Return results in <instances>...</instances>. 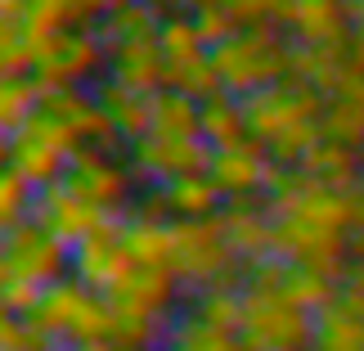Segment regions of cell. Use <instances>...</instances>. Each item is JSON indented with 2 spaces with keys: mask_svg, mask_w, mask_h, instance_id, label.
<instances>
[{
  "mask_svg": "<svg viewBox=\"0 0 364 351\" xmlns=\"http://www.w3.org/2000/svg\"><path fill=\"white\" fill-rule=\"evenodd\" d=\"M63 351H122L117 342H86V347H63Z\"/></svg>",
  "mask_w": 364,
  "mask_h": 351,
  "instance_id": "obj_37",
  "label": "cell"
},
{
  "mask_svg": "<svg viewBox=\"0 0 364 351\" xmlns=\"http://www.w3.org/2000/svg\"><path fill=\"white\" fill-rule=\"evenodd\" d=\"M311 351H315V347H311Z\"/></svg>",
  "mask_w": 364,
  "mask_h": 351,
  "instance_id": "obj_40",
  "label": "cell"
},
{
  "mask_svg": "<svg viewBox=\"0 0 364 351\" xmlns=\"http://www.w3.org/2000/svg\"><path fill=\"white\" fill-rule=\"evenodd\" d=\"M351 14L355 0H292L288 32L297 36V46H333V41L351 36Z\"/></svg>",
  "mask_w": 364,
  "mask_h": 351,
  "instance_id": "obj_13",
  "label": "cell"
},
{
  "mask_svg": "<svg viewBox=\"0 0 364 351\" xmlns=\"http://www.w3.org/2000/svg\"><path fill=\"white\" fill-rule=\"evenodd\" d=\"M73 266V248L63 239H54L46 226H36L32 216L5 230V279H32V284H54Z\"/></svg>",
  "mask_w": 364,
  "mask_h": 351,
  "instance_id": "obj_5",
  "label": "cell"
},
{
  "mask_svg": "<svg viewBox=\"0 0 364 351\" xmlns=\"http://www.w3.org/2000/svg\"><path fill=\"white\" fill-rule=\"evenodd\" d=\"M32 199H36V189L14 167H5V180H0V221H5V230H14L18 221L32 216Z\"/></svg>",
  "mask_w": 364,
  "mask_h": 351,
  "instance_id": "obj_31",
  "label": "cell"
},
{
  "mask_svg": "<svg viewBox=\"0 0 364 351\" xmlns=\"http://www.w3.org/2000/svg\"><path fill=\"white\" fill-rule=\"evenodd\" d=\"M166 86L171 90H185L189 100H212V95L225 90V81H220V68L212 59V50L203 54V59H193V63H166Z\"/></svg>",
  "mask_w": 364,
  "mask_h": 351,
  "instance_id": "obj_27",
  "label": "cell"
},
{
  "mask_svg": "<svg viewBox=\"0 0 364 351\" xmlns=\"http://www.w3.org/2000/svg\"><path fill=\"white\" fill-rule=\"evenodd\" d=\"M166 194V207H171V216H189V221H207L220 212V203H225V194L216 189L212 176H176L162 185Z\"/></svg>",
  "mask_w": 364,
  "mask_h": 351,
  "instance_id": "obj_20",
  "label": "cell"
},
{
  "mask_svg": "<svg viewBox=\"0 0 364 351\" xmlns=\"http://www.w3.org/2000/svg\"><path fill=\"white\" fill-rule=\"evenodd\" d=\"M171 239H176V257H171V275L189 288H243L239 284V252L230 248L220 212L207 221H189L176 216L171 221Z\"/></svg>",
  "mask_w": 364,
  "mask_h": 351,
  "instance_id": "obj_2",
  "label": "cell"
},
{
  "mask_svg": "<svg viewBox=\"0 0 364 351\" xmlns=\"http://www.w3.org/2000/svg\"><path fill=\"white\" fill-rule=\"evenodd\" d=\"M239 338L247 351H311L315 347V315L292 306L284 293L243 288Z\"/></svg>",
  "mask_w": 364,
  "mask_h": 351,
  "instance_id": "obj_3",
  "label": "cell"
},
{
  "mask_svg": "<svg viewBox=\"0 0 364 351\" xmlns=\"http://www.w3.org/2000/svg\"><path fill=\"white\" fill-rule=\"evenodd\" d=\"M41 284L32 279H5V315H18V320H32L36 306H41Z\"/></svg>",
  "mask_w": 364,
  "mask_h": 351,
  "instance_id": "obj_33",
  "label": "cell"
},
{
  "mask_svg": "<svg viewBox=\"0 0 364 351\" xmlns=\"http://www.w3.org/2000/svg\"><path fill=\"white\" fill-rule=\"evenodd\" d=\"M176 284L180 279L171 271H153V266L131 261V271H126L104 298H108V306H113V315H122V320H144V325L171 329L166 325V311H171Z\"/></svg>",
  "mask_w": 364,
  "mask_h": 351,
  "instance_id": "obj_9",
  "label": "cell"
},
{
  "mask_svg": "<svg viewBox=\"0 0 364 351\" xmlns=\"http://www.w3.org/2000/svg\"><path fill=\"white\" fill-rule=\"evenodd\" d=\"M131 167H117V162H108V153L100 145H81L73 153V162H68V176H63V185L77 194L81 203H90V207H104V212H113L122 216L126 212V199H131Z\"/></svg>",
  "mask_w": 364,
  "mask_h": 351,
  "instance_id": "obj_8",
  "label": "cell"
},
{
  "mask_svg": "<svg viewBox=\"0 0 364 351\" xmlns=\"http://www.w3.org/2000/svg\"><path fill=\"white\" fill-rule=\"evenodd\" d=\"M193 315H198L203 325H212V329L239 333V325H243V288H207L198 298V306H193Z\"/></svg>",
  "mask_w": 364,
  "mask_h": 351,
  "instance_id": "obj_30",
  "label": "cell"
},
{
  "mask_svg": "<svg viewBox=\"0 0 364 351\" xmlns=\"http://www.w3.org/2000/svg\"><path fill=\"white\" fill-rule=\"evenodd\" d=\"M100 32V41H104V50L108 46H117V41H139V36H158L162 32V14L153 9V5H144V0H126L122 9H113L108 19L95 27Z\"/></svg>",
  "mask_w": 364,
  "mask_h": 351,
  "instance_id": "obj_25",
  "label": "cell"
},
{
  "mask_svg": "<svg viewBox=\"0 0 364 351\" xmlns=\"http://www.w3.org/2000/svg\"><path fill=\"white\" fill-rule=\"evenodd\" d=\"M90 293H95V288H86L77 275L54 279V284H46V293H41V306H36L32 325H36V329H46L54 342H63V347H68V329H73V320H77L81 306H86Z\"/></svg>",
  "mask_w": 364,
  "mask_h": 351,
  "instance_id": "obj_16",
  "label": "cell"
},
{
  "mask_svg": "<svg viewBox=\"0 0 364 351\" xmlns=\"http://www.w3.org/2000/svg\"><path fill=\"white\" fill-rule=\"evenodd\" d=\"M135 212H104V207H90V203H81L73 189L63 185V180H54V185L46 189H36V199H32V221L36 226H46L54 239H63L68 248H77V243H86L90 234H100L108 230L113 221H131Z\"/></svg>",
  "mask_w": 364,
  "mask_h": 351,
  "instance_id": "obj_7",
  "label": "cell"
},
{
  "mask_svg": "<svg viewBox=\"0 0 364 351\" xmlns=\"http://www.w3.org/2000/svg\"><path fill=\"white\" fill-rule=\"evenodd\" d=\"M212 5H230V0H185V9H189V14H198V9H212Z\"/></svg>",
  "mask_w": 364,
  "mask_h": 351,
  "instance_id": "obj_38",
  "label": "cell"
},
{
  "mask_svg": "<svg viewBox=\"0 0 364 351\" xmlns=\"http://www.w3.org/2000/svg\"><path fill=\"white\" fill-rule=\"evenodd\" d=\"M292 54H297V46H288L279 27H243L230 41H220L212 50V59L220 68L225 90L247 100V95L292 77Z\"/></svg>",
  "mask_w": 364,
  "mask_h": 351,
  "instance_id": "obj_1",
  "label": "cell"
},
{
  "mask_svg": "<svg viewBox=\"0 0 364 351\" xmlns=\"http://www.w3.org/2000/svg\"><path fill=\"white\" fill-rule=\"evenodd\" d=\"M90 90H95V100H100L108 113H113V122H117V131H122L126 145H135V140L153 135V95H135V90L117 86L113 77L95 81Z\"/></svg>",
  "mask_w": 364,
  "mask_h": 351,
  "instance_id": "obj_17",
  "label": "cell"
},
{
  "mask_svg": "<svg viewBox=\"0 0 364 351\" xmlns=\"http://www.w3.org/2000/svg\"><path fill=\"white\" fill-rule=\"evenodd\" d=\"M122 248L131 252V261L139 266H153V271H171V257H176V239H171V221H139L131 216L122 226Z\"/></svg>",
  "mask_w": 364,
  "mask_h": 351,
  "instance_id": "obj_19",
  "label": "cell"
},
{
  "mask_svg": "<svg viewBox=\"0 0 364 351\" xmlns=\"http://www.w3.org/2000/svg\"><path fill=\"white\" fill-rule=\"evenodd\" d=\"M153 135H203V104L189 100L185 90H158L153 95Z\"/></svg>",
  "mask_w": 364,
  "mask_h": 351,
  "instance_id": "obj_23",
  "label": "cell"
},
{
  "mask_svg": "<svg viewBox=\"0 0 364 351\" xmlns=\"http://www.w3.org/2000/svg\"><path fill=\"white\" fill-rule=\"evenodd\" d=\"M193 23H198V36H203V46L207 50H216L220 41H230L239 27H234V19H230V9L225 5H212V9H198L193 14Z\"/></svg>",
  "mask_w": 364,
  "mask_h": 351,
  "instance_id": "obj_32",
  "label": "cell"
},
{
  "mask_svg": "<svg viewBox=\"0 0 364 351\" xmlns=\"http://www.w3.org/2000/svg\"><path fill=\"white\" fill-rule=\"evenodd\" d=\"M216 149L207 145L203 135H144L131 145V176L135 180H153V185H166L176 176H207L212 172Z\"/></svg>",
  "mask_w": 364,
  "mask_h": 351,
  "instance_id": "obj_6",
  "label": "cell"
},
{
  "mask_svg": "<svg viewBox=\"0 0 364 351\" xmlns=\"http://www.w3.org/2000/svg\"><path fill=\"white\" fill-rule=\"evenodd\" d=\"M108 77L117 86L135 95H158L166 90V54L158 46V36H139V41H117L108 46Z\"/></svg>",
  "mask_w": 364,
  "mask_h": 351,
  "instance_id": "obj_11",
  "label": "cell"
},
{
  "mask_svg": "<svg viewBox=\"0 0 364 351\" xmlns=\"http://www.w3.org/2000/svg\"><path fill=\"white\" fill-rule=\"evenodd\" d=\"M315 351H364V320L342 298L315 315Z\"/></svg>",
  "mask_w": 364,
  "mask_h": 351,
  "instance_id": "obj_22",
  "label": "cell"
},
{
  "mask_svg": "<svg viewBox=\"0 0 364 351\" xmlns=\"http://www.w3.org/2000/svg\"><path fill=\"white\" fill-rule=\"evenodd\" d=\"M301 172L311 180H324V185L338 189V194H351V189L364 185V176L355 167V149L338 145V140H319V145L301 158Z\"/></svg>",
  "mask_w": 364,
  "mask_h": 351,
  "instance_id": "obj_18",
  "label": "cell"
},
{
  "mask_svg": "<svg viewBox=\"0 0 364 351\" xmlns=\"http://www.w3.org/2000/svg\"><path fill=\"white\" fill-rule=\"evenodd\" d=\"M68 153H59V149H50V145H41V140H32V135H9L5 140V167H14L32 189H46V185H54V180H63L68 176Z\"/></svg>",
  "mask_w": 364,
  "mask_h": 351,
  "instance_id": "obj_15",
  "label": "cell"
},
{
  "mask_svg": "<svg viewBox=\"0 0 364 351\" xmlns=\"http://www.w3.org/2000/svg\"><path fill=\"white\" fill-rule=\"evenodd\" d=\"M355 19H360V32H364V0H355Z\"/></svg>",
  "mask_w": 364,
  "mask_h": 351,
  "instance_id": "obj_39",
  "label": "cell"
},
{
  "mask_svg": "<svg viewBox=\"0 0 364 351\" xmlns=\"http://www.w3.org/2000/svg\"><path fill=\"white\" fill-rule=\"evenodd\" d=\"M247 117H243V100L230 90L212 95V100H203V140L212 149H225V145H239L247 140Z\"/></svg>",
  "mask_w": 364,
  "mask_h": 351,
  "instance_id": "obj_21",
  "label": "cell"
},
{
  "mask_svg": "<svg viewBox=\"0 0 364 351\" xmlns=\"http://www.w3.org/2000/svg\"><path fill=\"white\" fill-rule=\"evenodd\" d=\"M270 149L261 145L257 135H247L239 140V145H225V149H216V158H212V176L216 180V189L225 194V203H239L247 199V194H265V172H270Z\"/></svg>",
  "mask_w": 364,
  "mask_h": 351,
  "instance_id": "obj_10",
  "label": "cell"
},
{
  "mask_svg": "<svg viewBox=\"0 0 364 351\" xmlns=\"http://www.w3.org/2000/svg\"><path fill=\"white\" fill-rule=\"evenodd\" d=\"M144 5H153L166 19V14H180V9H185V0H144Z\"/></svg>",
  "mask_w": 364,
  "mask_h": 351,
  "instance_id": "obj_36",
  "label": "cell"
},
{
  "mask_svg": "<svg viewBox=\"0 0 364 351\" xmlns=\"http://www.w3.org/2000/svg\"><path fill=\"white\" fill-rule=\"evenodd\" d=\"M324 104L328 100L311 86V81L284 77V81H274V86L247 95V100H243V117H247V131L257 135L265 149H270L274 140H284L292 131V126L324 122Z\"/></svg>",
  "mask_w": 364,
  "mask_h": 351,
  "instance_id": "obj_4",
  "label": "cell"
},
{
  "mask_svg": "<svg viewBox=\"0 0 364 351\" xmlns=\"http://www.w3.org/2000/svg\"><path fill=\"white\" fill-rule=\"evenodd\" d=\"M36 108H41V81L36 77H5V86H0V122H5V140L18 135Z\"/></svg>",
  "mask_w": 364,
  "mask_h": 351,
  "instance_id": "obj_28",
  "label": "cell"
},
{
  "mask_svg": "<svg viewBox=\"0 0 364 351\" xmlns=\"http://www.w3.org/2000/svg\"><path fill=\"white\" fill-rule=\"evenodd\" d=\"M220 226H225L230 248L239 252V261H257V257H270V212L265 203H225L220 207Z\"/></svg>",
  "mask_w": 364,
  "mask_h": 351,
  "instance_id": "obj_14",
  "label": "cell"
},
{
  "mask_svg": "<svg viewBox=\"0 0 364 351\" xmlns=\"http://www.w3.org/2000/svg\"><path fill=\"white\" fill-rule=\"evenodd\" d=\"M162 351H247L239 333H225V329H212L203 325L198 315H180L171 329H166V342Z\"/></svg>",
  "mask_w": 364,
  "mask_h": 351,
  "instance_id": "obj_24",
  "label": "cell"
},
{
  "mask_svg": "<svg viewBox=\"0 0 364 351\" xmlns=\"http://www.w3.org/2000/svg\"><path fill=\"white\" fill-rule=\"evenodd\" d=\"M279 293H284L292 306L311 311V315H319L328 302H338V284H333V279L306 271V266H292V261H288V275H284V284H279Z\"/></svg>",
  "mask_w": 364,
  "mask_h": 351,
  "instance_id": "obj_26",
  "label": "cell"
},
{
  "mask_svg": "<svg viewBox=\"0 0 364 351\" xmlns=\"http://www.w3.org/2000/svg\"><path fill=\"white\" fill-rule=\"evenodd\" d=\"M122 226L126 221H113L108 230L90 234L86 243L73 248V275L95 293H108L126 271H131V252L122 248Z\"/></svg>",
  "mask_w": 364,
  "mask_h": 351,
  "instance_id": "obj_12",
  "label": "cell"
},
{
  "mask_svg": "<svg viewBox=\"0 0 364 351\" xmlns=\"http://www.w3.org/2000/svg\"><path fill=\"white\" fill-rule=\"evenodd\" d=\"M346 203H351V234H364V185L346 194Z\"/></svg>",
  "mask_w": 364,
  "mask_h": 351,
  "instance_id": "obj_35",
  "label": "cell"
},
{
  "mask_svg": "<svg viewBox=\"0 0 364 351\" xmlns=\"http://www.w3.org/2000/svg\"><path fill=\"white\" fill-rule=\"evenodd\" d=\"M158 46L166 54V63H193V59H203V54H207L193 14H166L162 32H158Z\"/></svg>",
  "mask_w": 364,
  "mask_h": 351,
  "instance_id": "obj_29",
  "label": "cell"
},
{
  "mask_svg": "<svg viewBox=\"0 0 364 351\" xmlns=\"http://www.w3.org/2000/svg\"><path fill=\"white\" fill-rule=\"evenodd\" d=\"M338 298H342V302H346V306H351V311L364 320V261H355L351 271H346V279L338 284Z\"/></svg>",
  "mask_w": 364,
  "mask_h": 351,
  "instance_id": "obj_34",
  "label": "cell"
}]
</instances>
